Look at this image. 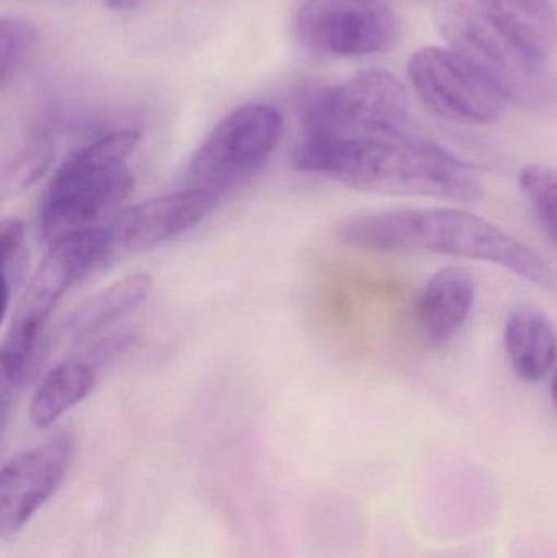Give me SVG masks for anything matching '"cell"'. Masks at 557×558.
Segmentation results:
<instances>
[{
    "instance_id": "1",
    "label": "cell",
    "mask_w": 557,
    "mask_h": 558,
    "mask_svg": "<svg viewBox=\"0 0 557 558\" xmlns=\"http://www.w3.org/2000/svg\"><path fill=\"white\" fill-rule=\"evenodd\" d=\"M293 166L300 172L375 195L458 203L477 202L484 195L483 183L471 166L408 133L372 140L304 137L294 149Z\"/></svg>"
},
{
    "instance_id": "2",
    "label": "cell",
    "mask_w": 557,
    "mask_h": 558,
    "mask_svg": "<svg viewBox=\"0 0 557 558\" xmlns=\"http://www.w3.org/2000/svg\"><path fill=\"white\" fill-rule=\"evenodd\" d=\"M337 238L365 252H424L483 260L557 292L556 271L533 248L493 222L458 209H401L359 216L340 225Z\"/></svg>"
},
{
    "instance_id": "3",
    "label": "cell",
    "mask_w": 557,
    "mask_h": 558,
    "mask_svg": "<svg viewBox=\"0 0 557 558\" xmlns=\"http://www.w3.org/2000/svg\"><path fill=\"white\" fill-rule=\"evenodd\" d=\"M134 130L113 131L72 154L55 173L41 206L39 226L48 244L97 228L133 192L126 159L140 144Z\"/></svg>"
},
{
    "instance_id": "4",
    "label": "cell",
    "mask_w": 557,
    "mask_h": 558,
    "mask_svg": "<svg viewBox=\"0 0 557 558\" xmlns=\"http://www.w3.org/2000/svg\"><path fill=\"white\" fill-rule=\"evenodd\" d=\"M435 25L448 45L477 69L507 104L545 110L556 87L546 62L526 54L476 7L461 0H438Z\"/></svg>"
},
{
    "instance_id": "5",
    "label": "cell",
    "mask_w": 557,
    "mask_h": 558,
    "mask_svg": "<svg viewBox=\"0 0 557 558\" xmlns=\"http://www.w3.org/2000/svg\"><path fill=\"white\" fill-rule=\"evenodd\" d=\"M408 118L409 97L401 82L389 72L365 71L310 98L304 111V137L401 136Z\"/></svg>"
},
{
    "instance_id": "6",
    "label": "cell",
    "mask_w": 557,
    "mask_h": 558,
    "mask_svg": "<svg viewBox=\"0 0 557 558\" xmlns=\"http://www.w3.org/2000/svg\"><path fill=\"white\" fill-rule=\"evenodd\" d=\"M283 130V117L271 105L251 104L232 111L213 128L190 160L189 189L222 196L241 185L270 159Z\"/></svg>"
},
{
    "instance_id": "7",
    "label": "cell",
    "mask_w": 557,
    "mask_h": 558,
    "mask_svg": "<svg viewBox=\"0 0 557 558\" xmlns=\"http://www.w3.org/2000/svg\"><path fill=\"white\" fill-rule=\"evenodd\" d=\"M294 29L317 54L363 58L395 48L401 23L382 0H304Z\"/></svg>"
},
{
    "instance_id": "8",
    "label": "cell",
    "mask_w": 557,
    "mask_h": 558,
    "mask_svg": "<svg viewBox=\"0 0 557 558\" xmlns=\"http://www.w3.org/2000/svg\"><path fill=\"white\" fill-rule=\"evenodd\" d=\"M409 75L421 100L445 120L486 126L506 114L509 104L502 94L453 49H419L409 61Z\"/></svg>"
},
{
    "instance_id": "9",
    "label": "cell",
    "mask_w": 557,
    "mask_h": 558,
    "mask_svg": "<svg viewBox=\"0 0 557 558\" xmlns=\"http://www.w3.org/2000/svg\"><path fill=\"white\" fill-rule=\"evenodd\" d=\"M72 456V438L58 433L10 459L0 471V536H15L61 484Z\"/></svg>"
},
{
    "instance_id": "10",
    "label": "cell",
    "mask_w": 557,
    "mask_h": 558,
    "mask_svg": "<svg viewBox=\"0 0 557 558\" xmlns=\"http://www.w3.org/2000/svg\"><path fill=\"white\" fill-rule=\"evenodd\" d=\"M221 196L199 189H185L131 206L110 226L117 251L146 252L202 225Z\"/></svg>"
},
{
    "instance_id": "11",
    "label": "cell",
    "mask_w": 557,
    "mask_h": 558,
    "mask_svg": "<svg viewBox=\"0 0 557 558\" xmlns=\"http://www.w3.org/2000/svg\"><path fill=\"white\" fill-rule=\"evenodd\" d=\"M476 299V281L463 268L437 271L415 304L419 333L434 347L447 343L463 327Z\"/></svg>"
},
{
    "instance_id": "12",
    "label": "cell",
    "mask_w": 557,
    "mask_h": 558,
    "mask_svg": "<svg viewBox=\"0 0 557 558\" xmlns=\"http://www.w3.org/2000/svg\"><path fill=\"white\" fill-rule=\"evenodd\" d=\"M526 54L546 62L557 45V19L549 0H474Z\"/></svg>"
},
{
    "instance_id": "13",
    "label": "cell",
    "mask_w": 557,
    "mask_h": 558,
    "mask_svg": "<svg viewBox=\"0 0 557 558\" xmlns=\"http://www.w3.org/2000/svg\"><path fill=\"white\" fill-rule=\"evenodd\" d=\"M506 351L510 366L520 379L538 383L557 360L555 325L536 308H516L507 318Z\"/></svg>"
},
{
    "instance_id": "14",
    "label": "cell",
    "mask_w": 557,
    "mask_h": 558,
    "mask_svg": "<svg viewBox=\"0 0 557 558\" xmlns=\"http://www.w3.org/2000/svg\"><path fill=\"white\" fill-rule=\"evenodd\" d=\"M149 274H134L85 299L68 322V333L74 340H87L92 335L110 327L120 318L140 308L153 292Z\"/></svg>"
},
{
    "instance_id": "15",
    "label": "cell",
    "mask_w": 557,
    "mask_h": 558,
    "mask_svg": "<svg viewBox=\"0 0 557 558\" xmlns=\"http://www.w3.org/2000/svg\"><path fill=\"white\" fill-rule=\"evenodd\" d=\"M97 369L84 356L71 357L52 367L36 387L29 403L33 425L36 428H48L81 403L97 384Z\"/></svg>"
},
{
    "instance_id": "16",
    "label": "cell",
    "mask_w": 557,
    "mask_h": 558,
    "mask_svg": "<svg viewBox=\"0 0 557 558\" xmlns=\"http://www.w3.org/2000/svg\"><path fill=\"white\" fill-rule=\"evenodd\" d=\"M55 160V143L46 134L20 147L2 169V198H15L35 185Z\"/></svg>"
},
{
    "instance_id": "17",
    "label": "cell",
    "mask_w": 557,
    "mask_h": 558,
    "mask_svg": "<svg viewBox=\"0 0 557 558\" xmlns=\"http://www.w3.org/2000/svg\"><path fill=\"white\" fill-rule=\"evenodd\" d=\"M520 189L543 231L557 247V170L530 163L520 173Z\"/></svg>"
},
{
    "instance_id": "18",
    "label": "cell",
    "mask_w": 557,
    "mask_h": 558,
    "mask_svg": "<svg viewBox=\"0 0 557 558\" xmlns=\"http://www.w3.org/2000/svg\"><path fill=\"white\" fill-rule=\"evenodd\" d=\"M39 32L25 20L3 16L0 22V82L5 87L35 58Z\"/></svg>"
},
{
    "instance_id": "19",
    "label": "cell",
    "mask_w": 557,
    "mask_h": 558,
    "mask_svg": "<svg viewBox=\"0 0 557 558\" xmlns=\"http://www.w3.org/2000/svg\"><path fill=\"white\" fill-rule=\"evenodd\" d=\"M0 252L3 264V307L9 312L12 295L19 291L28 268L25 228L19 219H5L0 228Z\"/></svg>"
},
{
    "instance_id": "20",
    "label": "cell",
    "mask_w": 557,
    "mask_h": 558,
    "mask_svg": "<svg viewBox=\"0 0 557 558\" xmlns=\"http://www.w3.org/2000/svg\"><path fill=\"white\" fill-rule=\"evenodd\" d=\"M108 9L118 10V12H128V10L137 9L143 0H105Z\"/></svg>"
},
{
    "instance_id": "21",
    "label": "cell",
    "mask_w": 557,
    "mask_h": 558,
    "mask_svg": "<svg viewBox=\"0 0 557 558\" xmlns=\"http://www.w3.org/2000/svg\"><path fill=\"white\" fill-rule=\"evenodd\" d=\"M552 399H553V403H555V409H556V412H557V369H556V373H555V377H553Z\"/></svg>"
}]
</instances>
